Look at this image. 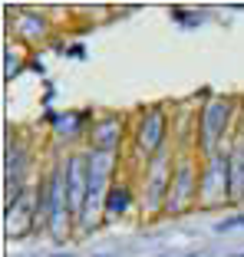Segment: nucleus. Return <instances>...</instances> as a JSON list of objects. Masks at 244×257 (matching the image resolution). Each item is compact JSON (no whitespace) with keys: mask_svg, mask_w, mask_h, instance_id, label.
<instances>
[{"mask_svg":"<svg viewBox=\"0 0 244 257\" xmlns=\"http://www.w3.org/2000/svg\"><path fill=\"white\" fill-rule=\"evenodd\" d=\"M244 227V214H234V218H224L214 224V234H228V231H241Z\"/></svg>","mask_w":244,"mask_h":257,"instance_id":"nucleus-11","label":"nucleus"},{"mask_svg":"<svg viewBox=\"0 0 244 257\" xmlns=\"http://www.w3.org/2000/svg\"><path fill=\"white\" fill-rule=\"evenodd\" d=\"M63 182H66V201L73 218L83 214L86 195H89V162H86V149L69 152L63 159Z\"/></svg>","mask_w":244,"mask_h":257,"instance_id":"nucleus-6","label":"nucleus"},{"mask_svg":"<svg viewBox=\"0 0 244 257\" xmlns=\"http://www.w3.org/2000/svg\"><path fill=\"white\" fill-rule=\"evenodd\" d=\"M241 119L237 112V99L228 96H208V102L198 109V125H195V149L201 159L224 152V139L231 136V125ZM234 139V136H231Z\"/></svg>","mask_w":244,"mask_h":257,"instance_id":"nucleus-1","label":"nucleus"},{"mask_svg":"<svg viewBox=\"0 0 244 257\" xmlns=\"http://www.w3.org/2000/svg\"><path fill=\"white\" fill-rule=\"evenodd\" d=\"M198 188H201V155L198 149H182L175 155V168H172V188H168L165 214H188L191 208H198Z\"/></svg>","mask_w":244,"mask_h":257,"instance_id":"nucleus-2","label":"nucleus"},{"mask_svg":"<svg viewBox=\"0 0 244 257\" xmlns=\"http://www.w3.org/2000/svg\"><path fill=\"white\" fill-rule=\"evenodd\" d=\"M231 201V165H228V149L218 155L201 159V188H198V208L211 211L218 204Z\"/></svg>","mask_w":244,"mask_h":257,"instance_id":"nucleus-4","label":"nucleus"},{"mask_svg":"<svg viewBox=\"0 0 244 257\" xmlns=\"http://www.w3.org/2000/svg\"><path fill=\"white\" fill-rule=\"evenodd\" d=\"M132 201H136V191H132V185L126 182V178H115L112 185H109L106 191V201H102V218L112 221V218H126L132 208Z\"/></svg>","mask_w":244,"mask_h":257,"instance_id":"nucleus-8","label":"nucleus"},{"mask_svg":"<svg viewBox=\"0 0 244 257\" xmlns=\"http://www.w3.org/2000/svg\"><path fill=\"white\" fill-rule=\"evenodd\" d=\"M228 165H231V201H244V139L237 132L228 142Z\"/></svg>","mask_w":244,"mask_h":257,"instance_id":"nucleus-9","label":"nucleus"},{"mask_svg":"<svg viewBox=\"0 0 244 257\" xmlns=\"http://www.w3.org/2000/svg\"><path fill=\"white\" fill-rule=\"evenodd\" d=\"M46 30H50V23H46L43 14H37V10H20L17 14V23H14L17 40H40L46 37Z\"/></svg>","mask_w":244,"mask_h":257,"instance_id":"nucleus-10","label":"nucleus"},{"mask_svg":"<svg viewBox=\"0 0 244 257\" xmlns=\"http://www.w3.org/2000/svg\"><path fill=\"white\" fill-rule=\"evenodd\" d=\"M86 149L89 152H109V155H119V145L126 139V119L119 112H99L86 128Z\"/></svg>","mask_w":244,"mask_h":257,"instance_id":"nucleus-7","label":"nucleus"},{"mask_svg":"<svg viewBox=\"0 0 244 257\" xmlns=\"http://www.w3.org/2000/svg\"><path fill=\"white\" fill-rule=\"evenodd\" d=\"M172 168H175V155L172 149L159 152L152 162H145L142 168V195L145 204L152 211H165V201H168V188H172Z\"/></svg>","mask_w":244,"mask_h":257,"instance_id":"nucleus-5","label":"nucleus"},{"mask_svg":"<svg viewBox=\"0 0 244 257\" xmlns=\"http://www.w3.org/2000/svg\"><path fill=\"white\" fill-rule=\"evenodd\" d=\"M237 136L244 139V115H241V122H237Z\"/></svg>","mask_w":244,"mask_h":257,"instance_id":"nucleus-12","label":"nucleus"},{"mask_svg":"<svg viewBox=\"0 0 244 257\" xmlns=\"http://www.w3.org/2000/svg\"><path fill=\"white\" fill-rule=\"evenodd\" d=\"M168 128H172V112L165 106H145L132 128V149L142 162H152L159 152L168 149Z\"/></svg>","mask_w":244,"mask_h":257,"instance_id":"nucleus-3","label":"nucleus"},{"mask_svg":"<svg viewBox=\"0 0 244 257\" xmlns=\"http://www.w3.org/2000/svg\"><path fill=\"white\" fill-rule=\"evenodd\" d=\"M231 257H244V250H241V254H231Z\"/></svg>","mask_w":244,"mask_h":257,"instance_id":"nucleus-14","label":"nucleus"},{"mask_svg":"<svg viewBox=\"0 0 244 257\" xmlns=\"http://www.w3.org/2000/svg\"><path fill=\"white\" fill-rule=\"evenodd\" d=\"M185 257H201V250H191V254H185Z\"/></svg>","mask_w":244,"mask_h":257,"instance_id":"nucleus-13","label":"nucleus"}]
</instances>
